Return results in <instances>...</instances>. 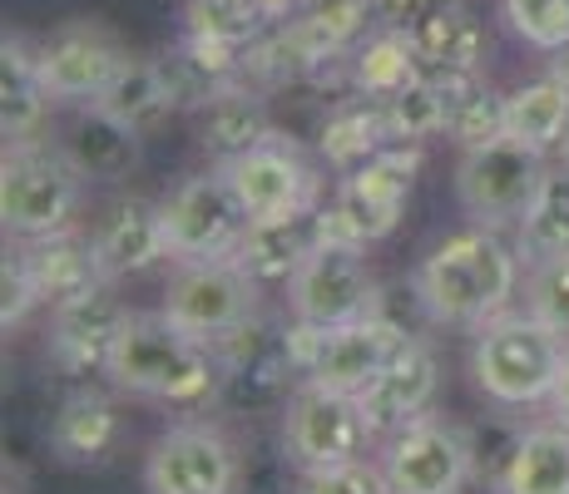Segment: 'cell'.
Here are the masks:
<instances>
[{
    "instance_id": "27",
    "label": "cell",
    "mask_w": 569,
    "mask_h": 494,
    "mask_svg": "<svg viewBox=\"0 0 569 494\" xmlns=\"http://www.w3.org/2000/svg\"><path fill=\"white\" fill-rule=\"evenodd\" d=\"M496 490L500 494H569V421L555 415V421L525 425Z\"/></svg>"
},
{
    "instance_id": "22",
    "label": "cell",
    "mask_w": 569,
    "mask_h": 494,
    "mask_svg": "<svg viewBox=\"0 0 569 494\" xmlns=\"http://www.w3.org/2000/svg\"><path fill=\"white\" fill-rule=\"evenodd\" d=\"M262 139H272V114L268 94L253 90L248 80L228 84L223 94H213L199 109V149L213 159V169H228L243 153H253Z\"/></svg>"
},
{
    "instance_id": "34",
    "label": "cell",
    "mask_w": 569,
    "mask_h": 494,
    "mask_svg": "<svg viewBox=\"0 0 569 494\" xmlns=\"http://www.w3.org/2000/svg\"><path fill=\"white\" fill-rule=\"evenodd\" d=\"M262 10L258 0H183V30L208 40H228V46H248L262 36Z\"/></svg>"
},
{
    "instance_id": "31",
    "label": "cell",
    "mask_w": 569,
    "mask_h": 494,
    "mask_svg": "<svg viewBox=\"0 0 569 494\" xmlns=\"http://www.w3.org/2000/svg\"><path fill=\"white\" fill-rule=\"evenodd\" d=\"M94 109H104L109 119L129 124L134 134H154L163 119L179 114L169 99V84H163L159 60H134V54H129V64L109 80V90L94 99Z\"/></svg>"
},
{
    "instance_id": "42",
    "label": "cell",
    "mask_w": 569,
    "mask_h": 494,
    "mask_svg": "<svg viewBox=\"0 0 569 494\" xmlns=\"http://www.w3.org/2000/svg\"><path fill=\"white\" fill-rule=\"evenodd\" d=\"M451 6H466V0H377V16L381 26H397V30H416L421 20L441 16Z\"/></svg>"
},
{
    "instance_id": "15",
    "label": "cell",
    "mask_w": 569,
    "mask_h": 494,
    "mask_svg": "<svg viewBox=\"0 0 569 494\" xmlns=\"http://www.w3.org/2000/svg\"><path fill=\"white\" fill-rule=\"evenodd\" d=\"M129 316L134 312L114 292V282H94L70 302L50 306V361L74 381L104 376Z\"/></svg>"
},
{
    "instance_id": "35",
    "label": "cell",
    "mask_w": 569,
    "mask_h": 494,
    "mask_svg": "<svg viewBox=\"0 0 569 494\" xmlns=\"http://www.w3.org/2000/svg\"><path fill=\"white\" fill-rule=\"evenodd\" d=\"M298 20L322 40L327 50L347 54V50L362 46L371 20H381V16H377V0H308Z\"/></svg>"
},
{
    "instance_id": "33",
    "label": "cell",
    "mask_w": 569,
    "mask_h": 494,
    "mask_svg": "<svg viewBox=\"0 0 569 494\" xmlns=\"http://www.w3.org/2000/svg\"><path fill=\"white\" fill-rule=\"evenodd\" d=\"M407 36H411L426 70H480L490 54L486 26H480V16H470L466 6H451V10H441V16L421 20Z\"/></svg>"
},
{
    "instance_id": "13",
    "label": "cell",
    "mask_w": 569,
    "mask_h": 494,
    "mask_svg": "<svg viewBox=\"0 0 569 494\" xmlns=\"http://www.w3.org/2000/svg\"><path fill=\"white\" fill-rule=\"evenodd\" d=\"M228 183H233L238 203L248 208L253 223H272V218H308L322 208V179L302 149L292 139H282L272 129V139H262L253 153H243L238 163H228Z\"/></svg>"
},
{
    "instance_id": "37",
    "label": "cell",
    "mask_w": 569,
    "mask_h": 494,
    "mask_svg": "<svg viewBox=\"0 0 569 494\" xmlns=\"http://www.w3.org/2000/svg\"><path fill=\"white\" fill-rule=\"evenodd\" d=\"M500 10L525 46L545 54L569 46V0H500Z\"/></svg>"
},
{
    "instance_id": "28",
    "label": "cell",
    "mask_w": 569,
    "mask_h": 494,
    "mask_svg": "<svg viewBox=\"0 0 569 494\" xmlns=\"http://www.w3.org/2000/svg\"><path fill=\"white\" fill-rule=\"evenodd\" d=\"M139 144H144V134H134L129 124L109 119L104 109H94V104H84L80 119L70 124V134H64V149L80 163V173L84 179H100V183L129 179V173L139 169V153H144Z\"/></svg>"
},
{
    "instance_id": "26",
    "label": "cell",
    "mask_w": 569,
    "mask_h": 494,
    "mask_svg": "<svg viewBox=\"0 0 569 494\" xmlns=\"http://www.w3.org/2000/svg\"><path fill=\"white\" fill-rule=\"evenodd\" d=\"M317 248V213L308 218H272V223H248L243 243H238V268L258 282V288H278L292 282L298 268Z\"/></svg>"
},
{
    "instance_id": "47",
    "label": "cell",
    "mask_w": 569,
    "mask_h": 494,
    "mask_svg": "<svg viewBox=\"0 0 569 494\" xmlns=\"http://www.w3.org/2000/svg\"><path fill=\"white\" fill-rule=\"evenodd\" d=\"M490 494H500V490H490Z\"/></svg>"
},
{
    "instance_id": "16",
    "label": "cell",
    "mask_w": 569,
    "mask_h": 494,
    "mask_svg": "<svg viewBox=\"0 0 569 494\" xmlns=\"http://www.w3.org/2000/svg\"><path fill=\"white\" fill-rule=\"evenodd\" d=\"M436 391H441V361H436V351L426 346L421 336H407V342L391 351L387 366L371 376V386L357 395V401H362V415H367L371 435L387 441V435H397L401 425L431 415Z\"/></svg>"
},
{
    "instance_id": "41",
    "label": "cell",
    "mask_w": 569,
    "mask_h": 494,
    "mask_svg": "<svg viewBox=\"0 0 569 494\" xmlns=\"http://www.w3.org/2000/svg\"><path fill=\"white\" fill-rule=\"evenodd\" d=\"M36 306H46V302H40L36 278H30V268H26V252L16 248V252H6V262H0V326H6V336L16 332Z\"/></svg>"
},
{
    "instance_id": "43",
    "label": "cell",
    "mask_w": 569,
    "mask_h": 494,
    "mask_svg": "<svg viewBox=\"0 0 569 494\" xmlns=\"http://www.w3.org/2000/svg\"><path fill=\"white\" fill-rule=\"evenodd\" d=\"M302 6H308V0H258V10H262V20H268V26L302 16Z\"/></svg>"
},
{
    "instance_id": "25",
    "label": "cell",
    "mask_w": 569,
    "mask_h": 494,
    "mask_svg": "<svg viewBox=\"0 0 569 494\" xmlns=\"http://www.w3.org/2000/svg\"><path fill=\"white\" fill-rule=\"evenodd\" d=\"M387 144H397L387 99H371L357 90L337 99V104L327 109L322 129H317V149H322V159L332 163L337 173H352L357 163H367L371 153H381Z\"/></svg>"
},
{
    "instance_id": "12",
    "label": "cell",
    "mask_w": 569,
    "mask_h": 494,
    "mask_svg": "<svg viewBox=\"0 0 569 494\" xmlns=\"http://www.w3.org/2000/svg\"><path fill=\"white\" fill-rule=\"evenodd\" d=\"M377 278L367 268V248L352 243H317L308 262L298 268V278L288 282V306L292 316L317 326H347L357 316L377 312Z\"/></svg>"
},
{
    "instance_id": "45",
    "label": "cell",
    "mask_w": 569,
    "mask_h": 494,
    "mask_svg": "<svg viewBox=\"0 0 569 494\" xmlns=\"http://www.w3.org/2000/svg\"><path fill=\"white\" fill-rule=\"evenodd\" d=\"M550 74H560V80L569 84V46H560V50L550 54Z\"/></svg>"
},
{
    "instance_id": "39",
    "label": "cell",
    "mask_w": 569,
    "mask_h": 494,
    "mask_svg": "<svg viewBox=\"0 0 569 494\" xmlns=\"http://www.w3.org/2000/svg\"><path fill=\"white\" fill-rule=\"evenodd\" d=\"M298 494H391V480L381 470V460H347V465L317 470V475H302Z\"/></svg>"
},
{
    "instance_id": "46",
    "label": "cell",
    "mask_w": 569,
    "mask_h": 494,
    "mask_svg": "<svg viewBox=\"0 0 569 494\" xmlns=\"http://www.w3.org/2000/svg\"><path fill=\"white\" fill-rule=\"evenodd\" d=\"M555 159H560V163H565V169H569V129H565V139H560V149H555Z\"/></svg>"
},
{
    "instance_id": "4",
    "label": "cell",
    "mask_w": 569,
    "mask_h": 494,
    "mask_svg": "<svg viewBox=\"0 0 569 494\" xmlns=\"http://www.w3.org/2000/svg\"><path fill=\"white\" fill-rule=\"evenodd\" d=\"M84 198V173L64 144L30 139L0 153V228L16 243L74 228Z\"/></svg>"
},
{
    "instance_id": "3",
    "label": "cell",
    "mask_w": 569,
    "mask_h": 494,
    "mask_svg": "<svg viewBox=\"0 0 569 494\" xmlns=\"http://www.w3.org/2000/svg\"><path fill=\"white\" fill-rule=\"evenodd\" d=\"M565 361V336L550 332L540 316L525 312H500L486 326H476L470 342V376L476 391L496 405L525 411V405H550L555 381H560Z\"/></svg>"
},
{
    "instance_id": "6",
    "label": "cell",
    "mask_w": 569,
    "mask_h": 494,
    "mask_svg": "<svg viewBox=\"0 0 569 494\" xmlns=\"http://www.w3.org/2000/svg\"><path fill=\"white\" fill-rule=\"evenodd\" d=\"M377 441L362 415V401L347 391H332L322 381L302 376L282 401V455L292 470L317 475V470L362 460L367 445Z\"/></svg>"
},
{
    "instance_id": "11",
    "label": "cell",
    "mask_w": 569,
    "mask_h": 494,
    "mask_svg": "<svg viewBox=\"0 0 569 494\" xmlns=\"http://www.w3.org/2000/svg\"><path fill=\"white\" fill-rule=\"evenodd\" d=\"M381 470L391 480V494H461L476 475V455L466 425L421 415L381 441Z\"/></svg>"
},
{
    "instance_id": "5",
    "label": "cell",
    "mask_w": 569,
    "mask_h": 494,
    "mask_svg": "<svg viewBox=\"0 0 569 494\" xmlns=\"http://www.w3.org/2000/svg\"><path fill=\"white\" fill-rule=\"evenodd\" d=\"M416 173H421V144H387L352 173H342L332 198L317 208V243L371 248L387 233H397Z\"/></svg>"
},
{
    "instance_id": "17",
    "label": "cell",
    "mask_w": 569,
    "mask_h": 494,
    "mask_svg": "<svg viewBox=\"0 0 569 494\" xmlns=\"http://www.w3.org/2000/svg\"><path fill=\"white\" fill-rule=\"evenodd\" d=\"M94 258L109 282L139 278L154 262L169 258V228H163V203L144 193H124L104 208V218L94 223Z\"/></svg>"
},
{
    "instance_id": "2",
    "label": "cell",
    "mask_w": 569,
    "mask_h": 494,
    "mask_svg": "<svg viewBox=\"0 0 569 494\" xmlns=\"http://www.w3.org/2000/svg\"><path fill=\"white\" fill-rule=\"evenodd\" d=\"M104 376L114 381V391L144 395V401L173 405V411L189 415L223 405V366H218L213 346L179 332L163 312L129 316Z\"/></svg>"
},
{
    "instance_id": "1",
    "label": "cell",
    "mask_w": 569,
    "mask_h": 494,
    "mask_svg": "<svg viewBox=\"0 0 569 494\" xmlns=\"http://www.w3.org/2000/svg\"><path fill=\"white\" fill-rule=\"evenodd\" d=\"M520 252L510 238H500V228L476 223L466 233L446 238L441 248H431V258H421L411 278V292L421 302V312L441 326H486L490 316H500L510 306V296L520 288Z\"/></svg>"
},
{
    "instance_id": "10",
    "label": "cell",
    "mask_w": 569,
    "mask_h": 494,
    "mask_svg": "<svg viewBox=\"0 0 569 494\" xmlns=\"http://www.w3.org/2000/svg\"><path fill=\"white\" fill-rule=\"evenodd\" d=\"M545 153L525 149L520 139L500 134L490 144L461 149V163H456V198L476 223L490 228H506L525 213V203L535 198L545 179Z\"/></svg>"
},
{
    "instance_id": "7",
    "label": "cell",
    "mask_w": 569,
    "mask_h": 494,
    "mask_svg": "<svg viewBox=\"0 0 569 494\" xmlns=\"http://www.w3.org/2000/svg\"><path fill=\"white\" fill-rule=\"evenodd\" d=\"M243 450L218 421H179L149 445L144 494H238Z\"/></svg>"
},
{
    "instance_id": "23",
    "label": "cell",
    "mask_w": 569,
    "mask_h": 494,
    "mask_svg": "<svg viewBox=\"0 0 569 494\" xmlns=\"http://www.w3.org/2000/svg\"><path fill=\"white\" fill-rule=\"evenodd\" d=\"M20 252H26V268L36 278V292L46 306H60L70 296H80L84 288H94V282H109L100 272V258H94V238L80 233V228L30 238V243H20Z\"/></svg>"
},
{
    "instance_id": "40",
    "label": "cell",
    "mask_w": 569,
    "mask_h": 494,
    "mask_svg": "<svg viewBox=\"0 0 569 494\" xmlns=\"http://www.w3.org/2000/svg\"><path fill=\"white\" fill-rule=\"evenodd\" d=\"M446 134H451L461 149H476V144H490V139H500V134H506V94L486 84V90H480L461 109V114L451 119V129H446Z\"/></svg>"
},
{
    "instance_id": "32",
    "label": "cell",
    "mask_w": 569,
    "mask_h": 494,
    "mask_svg": "<svg viewBox=\"0 0 569 494\" xmlns=\"http://www.w3.org/2000/svg\"><path fill=\"white\" fill-rule=\"evenodd\" d=\"M421 74H426L421 54H416L407 30H397V26L371 30L362 46L352 50V90L357 94L391 99V94L407 90V84L421 80Z\"/></svg>"
},
{
    "instance_id": "9",
    "label": "cell",
    "mask_w": 569,
    "mask_h": 494,
    "mask_svg": "<svg viewBox=\"0 0 569 494\" xmlns=\"http://www.w3.org/2000/svg\"><path fill=\"white\" fill-rule=\"evenodd\" d=\"M163 316L199 342H218L223 332L258 316V282L238 268V258L179 262L163 292Z\"/></svg>"
},
{
    "instance_id": "36",
    "label": "cell",
    "mask_w": 569,
    "mask_h": 494,
    "mask_svg": "<svg viewBox=\"0 0 569 494\" xmlns=\"http://www.w3.org/2000/svg\"><path fill=\"white\" fill-rule=\"evenodd\" d=\"M387 114H391V134H397V144H426V139L446 134V109H441V99H436L426 74L416 84H407L401 94L387 99Z\"/></svg>"
},
{
    "instance_id": "29",
    "label": "cell",
    "mask_w": 569,
    "mask_h": 494,
    "mask_svg": "<svg viewBox=\"0 0 569 494\" xmlns=\"http://www.w3.org/2000/svg\"><path fill=\"white\" fill-rule=\"evenodd\" d=\"M516 252L525 268H540V262L569 252V169L565 163L545 169L540 189H535L525 213L516 218Z\"/></svg>"
},
{
    "instance_id": "21",
    "label": "cell",
    "mask_w": 569,
    "mask_h": 494,
    "mask_svg": "<svg viewBox=\"0 0 569 494\" xmlns=\"http://www.w3.org/2000/svg\"><path fill=\"white\" fill-rule=\"evenodd\" d=\"M327 54H342V50H327L322 40L292 16V20H278V26H262V36L243 46V80L262 94L298 90V84L312 80V70Z\"/></svg>"
},
{
    "instance_id": "38",
    "label": "cell",
    "mask_w": 569,
    "mask_h": 494,
    "mask_svg": "<svg viewBox=\"0 0 569 494\" xmlns=\"http://www.w3.org/2000/svg\"><path fill=\"white\" fill-rule=\"evenodd\" d=\"M525 306L569 342V252L540 268H525Z\"/></svg>"
},
{
    "instance_id": "8",
    "label": "cell",
    "mask_w": 569,
    "mask_h": 494,
    "mask_svg": "<svg viewBox=\"0 0 569 494\" xmlns=\"http://www.w3.org/2000/svg\"><path fill=\"white\" fill-rule=\"evenodd\" d=\"M248 208L238 203L233 183L223 169L193 173L163 198V228H169V258L173 262H208L233 258L248 233Z\"/></svg>"
},
{
    "instance_id": "30",
    "label": "cell",
    "mask_w": 569,
    "mask_h": 494,
    "mask_svg": "<svg viewBox=\"0 0 569 494\" xmlns=\"http://www.w3.org/2000/svg\"><path fill=\"white\" fill-rule=\"evenodd\" d=\"M565 129H569V84L560 74H540V80L506 94V134L520 139L525 149L555 153Z\"/></svg>"
},
{
    "instance_id": "24",
    "label": "cell",
    "mask_w": 569,
    "mask_h": 494,
    "mask_svg": "<svg viewBox=\"0 0 569 494\" xmlns=\"http://www.w3.org/2000/svg\"><path fill=\"white\" fill-rule=\"evenodd\" d=\"M50 90L40 80L36 50L20 36L0 40V134L6 144H30V139H46V119H50Z\"/></svg>"
},
{
    "instance_id": "18",
    "label": "cell",
    "mask_w": 569,
    "mask_h": 494,
    "mask_svg": "<svg viewBox=\"0 0 569 494\" xmlns=\"http://www.w3.org/2000/svg\"><path fill=\"white\" fill-rule=\"evenodd\" d=\"M401 342H407V326L377 306V312H367V316H357V322L327 332L322 361L312 366L308 381H322V386L347 391V395H362L371 386V376L387 366L391 351H397Z\"/></svg>"
},
{
    "instance_id": "14",
    "label": "cell",
    "mask_w": 569,
    "mask_h": 494,
    "mask_svg": "<svg viewBox=\"0 0 569 494\" xmlns=\"http://www.w3.org/2000/svg\"><path fill=\"white\" fill-rule=\"evenodd\" d=\"M36 64L54 104H94L129 64V50L104 20H64L36 46Z\"/></svg>"
},
{
    "instance_id": "20",
    "label": "cell",
    "mask_w": 569,
    "mask_h": 494,
    "mask_svg": "<svg viewBox=\"0 0 569 494\" xmlns=\"http://www.w3.org/2000/svg\"><path fill=\"white\" fill-rule=\"evenodd\" d=\"M163 84L179 114H199L213 94H223L228 84L243 80V46H228V40H208L183 30L169 50L159 54Z\"/></svg>"
},
{
    "instance_id": "19",
    "label": "cell",
    "mask_w": 569,
    "mask_h": 494,
    "mask_svg": "<svg viewBox=\"0 0 569 494\" xmlns=\"http://www.w3.org/2000/svg\"><path fill=\"white\" fill-rule=\"evenodd\" d=\"M46 441H50V455L60 460V465L94 470L114 455L119 441H124V415H119L114 395H104L100 386H74L60 405H54Z\"/></svg>"
},
{
    "instance_id": "44",
    "label": "cell",
    "mask_w": 569,
    "mask_h": 494,
    "mask_svg": "<svg viewBox=\"0 0 569 494\" xmlns=\"http://www.w3.org/2000/svg\"><path fill=\"white\" fill-rule=\"evenodd\" d=\"M550 411L569 421V342H565V361H560V381H555V395H550Z\"/></svg>"
}]
</instances>
